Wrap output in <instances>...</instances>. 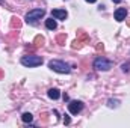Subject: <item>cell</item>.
Segmentation results:
<instances>
[{"mask_svg":"<svg viewBox=\"0 0 130 128\" xmlns=\"http://www.w3.org/2000/svg\"><path fill=\"white\" fill-rule=\"evenodd\" d=\"M45 11L41 9V8H36V9H32L26 14V23L27 24H35L38 20H41V17H44Z\"/></svg>","mask_w":130,"mask_h":128,"instance_id":"6da1fadb","label":"cell"},{"mask_svg":"<svg viewBox=\"0 0 130 128\" xmlns=\"http://www.w3.org/2000/svg\"><path fill=\"white\" fill-rule=\"evenodd\" d=\"M48 66L56 71V72H61V74H68L70 72V65L62 62V60H50L48 62Z\"/></svg>","mask_w":130,"mask_h":128,"instance_id":"7a4b0ae2","label":"cell"},{"mask_svg":"<svg viewBox=\"0 0 130 128\" xmlns=\"http://www.w3.org/2000/svg\"><path fill=\"white\" fill-rule=\"evenodd\" d=\"M21 63L24 65V66H29V68H32V66H38V65L42 63V57H39V56H23L21 57Z\"/></svg>","mask_w":130,"mask_h":128,"instance_id":"3957f363","label":"cell"},{"mask_svg":"<svg viewBox=\"0 0 130 128\" xmlns=\"http://www.w3.org/2000/svg\"><path fill=\"white\" fill-rule=\"evenodd\" d=\"M94 68L98 69V71H109L112 68V62L104 59V57H97L94 60Z\"/></svg>","mask_w":130,"mask_h":128,"instance_id":"277c9868","label":"cell"},{"mask_svg":"<svg viewBox=\"0 0 130 128\" xmlns=\"http://www.w3.org/2000/svg\"><path fill=\"white\" fill-rule=\"evenodd\" d=\"M82 109H83V102L82 101H71L68 104V110H70L71 115H77Z\"/></svg>","mask_w":130,"mask_h":128,"instance_id":"5b68a950","label":"cell"},{"mask_svg":"<svg viewBox=\"0 0 130 128\" xmlns=\"http://www.w3.org/2000/svg\"><path fill=\"white\" fill-rule=\"evenodd\" d=\"M126 15H127V9H126V8H118V9L115 11V20H117V21L126 20Z\"/></svg>","mask_w":130,"mask_h":128,"instance_id":"8992f818","label":"cell"},{"mask_svg":"<svg viewBox=\"0 0 130 128\" xmlns=\"http://www.w3.org/2000/svg\"><path fill=\"white\" fill-rule=\"evenodd\" d=\"M52 15H53L55 18H58V20H65L68 14H67L65 9H53V11H52Z\"/></svg>","mask_w":130,"mask_h":128,"instance_id":"52a82bcc","label":"cell"},{"mask_svg":"<svg viewBox=\"0 0 130 128\" xmlns=\"http://www.w3.org/2000/svg\"><path fill=\"white\" fill-rule=\"evenodd\" d=\"M45 26H47V29H50V30H55V29L58 27V24H56V21H55L53 18L45 20Z\"/></svg>","mask_w":130,"mask_h":128,"instance_id":"ba28073f","label":"cell"},{"mask_svg":"<svg viewBox=\"0 0 130 128\" xmlns=\"http://www.w3.org/2000/svg\"><path fill=\"white\" fill-rule=\"evenodd\" d=\"M48 96H50L52 99H58V98L61 96L59 89H50V91H48Z\"/></svg>","mask_w":130,"mask_h":128,"instance_id":"9c48e42d","label":"cell"},{"mask_svg":"<svg viewBox=\"0 0 130 128\" xmlns=\"http://www.w3.org/2000/svg\"><path fill=\"white\" fill-rule=\"evenodd\" d=\"M21 119H23V122H26V124H27V122H32V115H30V113H24V115H23V116H21Z\"/></svg>","mask_w":130,"mask_h":128,"instance_id":"30bf717a","label":"cell"},{"mask_svg":"<svg viewBox=\"0 0 130 128\" xmlns=\"http://www.w3.org/2000/svg\"><path fill=\"white\" fill-rule=\"evenodd\" d=\"M44 44V38L42 36H36V39H35V47H39V45H42Z\"/></svg>","mask_w":130,"mask_h":128,"instance_id":"8fae6325","label":"cell"},{"mask_svg":"<svg viewBox=\"0 0 130 128\" xmlns=\"http://www.w3.org/2000/svg\"><path fill=\"white\" fill-rule=\"evenodd\" d=\"M11 26H12V27H20V26H21V23L18 21V18H12V21H11Z\"/></svg>","mask_w":130,"mask_h":128,"instance_id":"7c38bea8","label":"cell"},{"mask_svg":"<svg viewBox=\"0 0 130 128\" xmlns=\"http://www.w3.org/2000/svg\"><path fill=\"white\" fill-rule=\"evenodd\" d=\"M107 105L109 107H118V99H109L107 101Z\"/></svg>","mask_w":130,"mask_h":128,"instance_id":"4fadbf2b","label":"cell"},{"mask_svg":"<svg viewBox=\"0 0 130 128\" xmlns=\"http://www.w3.org/2000/svg\"><path fill=\"white\" fill-rule=\"evenodd\" d=\"M58 42H59L61 45H64V42H65V35H59V36H58Z\"/></svg>","mask_w":130,"mask_h":128,"instance_id":"5bb4252c","label":"cell"},{"mask_svg":"<svg viewBox=\"0 0 130 128\" xmlns=\"http://www.w3.org/2000/svg\"><path fill=\"white\" fill-rule=\"evenodd\" d=\"M121 68H123V71H124V72H129V71H130V63H123Z\"/></svg>","mask_w":130,"mask_h":128,"instance_id":"9a60e30c","label":"cell"},{"mask_svg":"<svg viewBox=\"0 0 130 128\" xmlns=\"http://www.w3.org/2000/svg\"><path fill=\"white\" fill-rule=\"evenodd\" d=\"M64 122H65V124H70V118H68L67 115H65V118H64Z\"/></svg>","mask_w":130,"mask_h":128,"instance_id":"2e32d148","label":"cell"},{"mask_svg":"<svg viewBox=\"0 0 130 128\" xmlns=\"http://www.w3.org/2000/svg\"><path fill=\"white\" fill-rule=\"evenodd\" d=\"M86 2H88V3H95L97 0H86Z\"/></svg>","mask_w":130,"mask_h":128,"instance_id":"e0dca14e","label":"cell"},{"mask_svg":"<svg viewBox=\"0 0 130 128\" xmlns=\"http://www.w3.org/2000/svg\"><path fill=\"white\" fill-rule=\"evenodd\" d=\"M127 26H129V27H130V18H129V20H127Z\"/></svg>","mask_w":130,"mask_h":128,"instance_id":"ac0fdd59","label":"cell"},{"mask_svg":"<svg viewBox=\"0 0 130 128\" xmlns=\"http://www.w3.org/2000/svg\"><path fill=\"white\" fill-rule=\"evenodd\" d=\"M112 2H115V3H120V2H121V0H112Z\"/></svg>","mask_w":130,"mask_h":128,"instance_id":"d6986e66","label":"cell"},{"mask_svg":"<svg viewBox=\"0 0 130 128\" xmlns=\"http://www.w3.org/2000/svg\"><path fill=\"white\" fill-rule=\"evenodd\" d=\"M2 75H3V72H2V69H0V77H2Z\"/></svg>","mask_w":130,"mask_h":128,"instance_id":"ffe728a7","label":"cell"}]
</instances>
